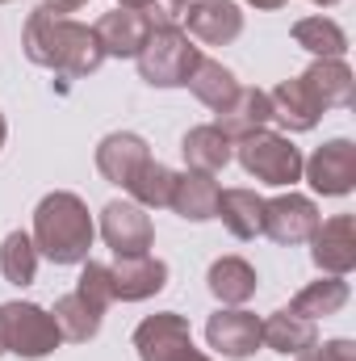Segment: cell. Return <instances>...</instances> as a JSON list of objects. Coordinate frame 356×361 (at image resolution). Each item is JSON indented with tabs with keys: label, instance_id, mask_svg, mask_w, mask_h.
Listing matches in <instances>:
<instances>
[{
	"label": "cell",
	"instance_id": "1",
	"mask_svg": "<svg viewBox=\"0 0 356 361\" xmlns=\"http://www.w3.org/2000/svg\"><path fill=\"white\" fill-rule=\"evenodd\" d=\"M25 55L38 68L63 72V76H89L105 59V51H101V42L89 25H76L68 17L51 13L46 4L34 8L25 21Z\"/></svg>",
	"mask_w": 356,
	"mask_h": 361
},
{
	"label": "cell",
	"instance_id": "2",
	"mask_svg": "<svg viewBox=\"0 0 356 361\" xmlns=\"http://www.w3.org/2000/svg\"><path fill=\"white\" fill-rule=\"evenodd\" d=\"M34 248L55 265H76L92 248L89 206L76 193H51L38 202L34 214Z\"/></svg>",
	"mask_w": 356,
	"mask_h": 361
},
{
	"label": "cell",
	"instance_id": "3",
	"mask_svg": "<svg viewBox=\"0 0 356 361\" xmlns=\"http://www.w3.org/2000/svg\"><path fill=\"white\" fill-rule=\"evenodd\" d=\"M201 63L197 47L180 34V30H151L147 47L139 51V72L147 85H160V89H177L189 85L193 68Z\"/></svg>",
	"mask_w": 356,
	"mask_h": 361
},
{
	"label": "cell",
	"instance_id": "4",
	"mask_svg": "<svg viewBox=\"0 0 356 361\" xmlns=\"http://www.w3.org/2000/svg\"><path fill=\"white\" fill-rule=\"evenodd\" d=\"M239 164L256 180H268V185H293L302 177L298 147L281 135H268V130H252V135L239 139Z\"/></svg>",
	"mask_w": 356,
	"mask_h": 361
},
{
	"label": "cell",
	"instance_id": "5",
	"mask_svg": "<svg viewBox=\"0 0 356 361\" xmlns=\"http://www.w3.org/2000/svg\"><path fill=\"white\" fill-rule=\"evenodd\" d=\"M0 324H4V349H13L21 357H46L63 341L55 315H46L34 302H4Z\"/></svg>",
	"mask_w": 356,
	"mask_h": 361
},
{
	"label": "cell",
	"instance_id": "6",
	"mask_svg": "<svg viewBox=\"0 0 356 361\" xmlns=\"http://www.w3.org/2000/svg\"><path fill=\"white\" fill-rule=\"evenodd\" d=\"M134 349H139L143 361H210L193 349L189 324L180 315H172V311L143 319L139 332H134Z\"/></svg>",
	"mask_w": 356,
	"mask_h": 361
},
{
	"label": "cell",
	"instance_id": "7",
	"mask_svg": "<svg viewBox=\"0 0 356 361\" xmlns=\"http://www.w3.org/2000/svg\"><path fill=\"white\" fill-rule=\"evenodd\" d=\"M101 235L117 257H143L151 248V219L134 202H109L101 214Z\"/></svg>",
	"mask_w": 356,
	"mask_h": 361
},
{
	"label": "cell",
	"instance_id": "8",
	"mask_svg": "<svg viewBox=\"0 0 356 361\" xmlns=\"http://www.w3.org/2000/svg\"><path fill=\"white\" fill-rule=\"evenodd\" d=\"M314 227H319V210H314L310 197L285 193V197L265 202V223H260V231L272 235L276 244H302V240L314 235Z\"/></svg>",
	"mask_w": 356,
	"mask_h": 361
},
{
	"label": "cell",
	"instance_id": "9",
	"mask_svg": "<svg viewBox=\"0 0 356 361\" xmlns=\"http://www.w3.org/2000/svg\"><path fill=\"white\" fill-rule=\"evenodd\" d=\"M302 169L310 173V185H314L319 193L340 197V193L352 189V180H356V147L348 139H331V143L319 147Z\"/></svg>",
	"mask_w": 356,
	"mask_h": 361
},
{
	"label": "cell",
	"instance_id": "10",
	"mask_svg": "<svg viewBox=\"0 0 356 361\" xmlns=\"http://www.w3.org/2000/svg\"><path fill=\"white\" fill-rule=\"evenodd\" d=\"M205 336L222 357H248L260 345V319L252 311H218L210 315Z\"/></svg>",
	"mask_w": 356,
	"mask_h": 361
},
{
	"label": "cell",
	"instance_id": "11",
	"mask_svg": "<svg viewBox=\"0 0 356 361\" xmlns=\"http://www.w3.org/2000/svg\"><path fill=\"white\" fill-rule=\"evenodd\" d=\"M310 240H314V265H319V269L344 277V273L356 265L352 214H340V219H331V223H319Z\"/></svg>",
	"mask_w": 356,
	"mask_h": 361
},
{
	"label": "cell",
	"instance_id": "12",
	"mask_svg": "<svg viewBox=\"0 0 356 361\" xmlns=\"http://www.w3.org/2000/svg\"><path fill=\"white\" fill-rule=\"evenodd\" d=\"M113 298H126V302H139V298H151L164 290L168 281V265L155 261V257H117L113 265Z\"/></svg>",
	"mask_w": 356,
	"mask_h": 361
},
{
	"label": "cell",
	"instance_id": "13",
	"mask_svg": "<svg viewBox=\"0 0 356 361\" xmlns=\"http://www.w3.org/2000/svg\"><path fill=\"white\" fill-rule=\"evenodd\" d=\"M184 21H189V34L210 47H222V42L239 38V30H243V13L231 0H197L184 13Z\"/></svg>",
	"mask_w": 356,
	"mask_h": 361
},
{
	"label": "cell",
	"instance_id": "14",
	"mask_svg": "<svg viewBox=\"0 0 356 361\" xmlns=\"http://www.w3.org/2000/svg\"><path fill=\"white\" fill-rule=\"evenodd\" d=\"M92 34H96V42H101L105 55H134L139 59V51L151 38V25L134 8H122V13H105Z\"/></svg>",
	"mask_w": 356,
	"mask_h": 361
},
{
	"label": "cell",
	"instance_id": "15",
	"mask_svg": "<svg viewBox=\"0 0 356 361\" xmlns=\"http://www.w3.org/2000/svg\"><path fill=\"white\" fill-rule=\"evenodd\" d=\"M151 156H147V143L139 139V135H109L101 147H96V169H101V177L113 180V185H130L134 173L147 164Z\"/></svg>",
	"mask_w": 356,
	"mask_h": 361
},
{
	"label": "cell",
	"instance_id": "16",
	"mask_svg": "<svg viewBox=\"0 0 356 361\" xmlns=\"http://www.w3.org/2000/svg\"><path fill=\"white\" fill-rule=\"evenodd\" d=\"M268 118H272V105H268V92L260 89H239L231 105L218 109V130L227 139H243L252 130H260Z\"/></svg>",
	"mask_w": 356,
	"mask_h": 361
},
{
	"label": "cell",
	"instance_id": "17",
	"mask_svg": "<svg viewBox=\"0 0 356 361\" xmlns=\"http://www.w3.org/2000/svg\"><path fill=\"white\" fill-rule=\"evenodd\" d=\"M298 80H302V89L310 92V101L319 109H331V105H348L352 101V72L340 59H323V63H314Z\"/></svg>",
	"mask_w": 356,
	"mask_h": 361
},
{
	"label": "cell",
	"instance_id": "18",
	"mask_svg": "<svg viewBox=\"0 0 356 361\" xmlns=\"http://www.w3.org/2000/svg\"><path fill=\"white\" fill-rule=\"evenodd\" d=\"M218 185L205 177V173H189V177H177V189H172V210H177L180 219H193V223H205V219H214V210H218Z\"/></svg>",
	"mask_w": 356,
	"mask_h": 361
},
{
	"label": "cell",
	"instance_id": "19",
	"mask_svg": "<svg viewBox=\"0 0 356 361\" xmlns=\"http://www.w3.org/2000/svg\"><path fill=\"white\" fill-rule=\"evenodd\" d=\"M214 214H222V223L239 240H252V235H260V223H265V197H256L252 189H222Z\"/></svg>",
	"mask_w": 356,
	"mask_h": 361
},
{
	"label": "cell",
	"instance_id": "20",
	"mask_svg": "<svg viewBox=\"0 0 356 361\" xmlns=\"http://www.w3.org/2000/svg\"><path fill=\"white\" fill-rule=\"evenodd\" d=\"M184 160H189V169L193 173H205V177H214L227 160H231V139L218 130V126H197V130H189L184 135Z\"/></svg>",
	"mask_w": 356,
	"mask_h": 361
},
{
	"label": "cell",
	"instance_id": "21",
	"mask_svg": "<svg viewBox=\"0 0 356 361\" xmlns=\"http://www.w3.org/2000/svg\"><path fill=\"white\" fill-rule=\"evenodd\" d=\"M260 341L272 345L276 353H306V349H314V324L285 307L260 324Z\"/></svg>",
	"mask_w": 356,
	"mask_h": 361
},
{
	"label": "cell",
	"instance_id": "22",
	"mask_svg": "<svg viewBox=\"0 0 356 361\" xmlns=\"http://www.w3.org/2000/svg\"><path fill=\"white\" fill-rule=\"evenodd\" d=\"M268 105H272V118L289 130H310L319 122V105L310 101V92L302 89V80H285L281 89L268 92Z\"/></svg>",
	"mask_w": 356,
	"mask_h": 361
},
{
	"label": "cell",
	"instance_id": "23",
	"mask_svg": "<svg viewBox=\"0 0 356 361\" xmlns=\"http://www.w3.org/2000/svg\"><path fill=\"white\" fill-rule=\"evenodd\" d=\"M210 290L222 302H248L256 294V269L239 257H222L210 265Z\"/></svg>",
	"mask_w": 356,
	"mask_h": 361
},
{
	"label": "cell",
	"instance_id": "24",
	"mask_svg": "<svg viewBox=\"0 0 356 361\" xmlns=\"http://www.w3.org/2000/svg\"><path fill=\"white\" fill-rule=\"evenodd\" d=\"M55 324H59V336H63V341H76V345H80V341H92L96 328H101V307H92L89 298L76 290V294L59 298Z\"/></svg>",
	"mask_w": 356,
	"mask_h": 361
},
{
	"label": "cell",
	"instance_id": "25",
	"mask_svg": "<svg viewBox=\"0 0 356 361\" xmlns=\"http://www.w3.org/2000/svg\"><path fill=\"white\" fill-rule=\"evenodd\" d=\"M189 89L197 92V101H205L210 109H222V105H231L235 101V76H231V68H222V63H214V59H201L197 68H193V76H189Z\"/></svg>",
	"mask_w": 356,
	"mask_h": 361
},
{
	"label": "cell",
	"instance_id": "26",
	"mask_svg": "<svg viewBox=\"0 0 356 361\" xmlns=\"http://www.w3.org/2000/svg\"><path fill=\"white\" fill-rule=\"evenodd\" d=\"M344 302H348V281L327 277V281L306 286V290L289 302V311H293V315H302V319H319V315H336Z\"/></svg>",
	"mask_w": 356,
	"mask_h": 361
},
{
	"label": "cell",
	"instance_id": "27",
	"mask_svg": "<svg viewBox=\"0 0 356 361\" xmlns=\"http://www.w3.org/2000/svg\"><path fill=\"white\" fill-rule=\"evenodd\" d=\"M293 38H298V47H306V51H314V55H323V59H340V55L348 51L344 30H340L336 21H327V17H306V21H298V25H293Z\"/></svg>",
	"mask_w": 356,
	"mask_h": 361
},
{
	"label": "cell",
	"instance_id": "28",
	"mask_svg": "<svg viewBox=\"0 0 356 361\" xmlns=\"http://www.w3.org/2000/svg\"><path fill=\"white\" fill-rule=\"evenodd\" d=\"M126 189L134 193L139 206H168L172 202V189H177V173L164 169V164H155V160H147Z\"/></svg>",
	"mask_w": 356,
	"mask_h": 361
},
{
	"label": "cell",
	"instance_id": "29",
	"mask_svg": "<svg viewBox=\"0 0 356 361\" xmlns=\"http://www.w3.org/2000/svg\"><path fill=\"white\" fill-rule=\"evenodd\" d=\"M0 269H4V277H8L13 286H30V281H34V273H38V248H34V240H30L25 231H13V235L4 240V248H0Z\"/></svg>",
	"mask_w": 356,
	"mask_h": 361
},
{
	"label": "cell",
	"instance_id": "30",
	"mask_svg": "<svg viewBox=\"0 0 356 361\" xmlns=\"http://www.w3.org/2000/svg\"><path fill=\"white\" fill-rule=\"evenodd\" d=\"M76 290L89 298L92 307H101V311H105V307L113 302V273L105 269V265H92V261H89L84 273H80V286H76Z\"/></svg>",
	"mask_w": 356,
	"mask_h": 361
},
{
	"label": "cell",
	"instance_id": "31",
	"mask_svg": "<svg viewBox=\"0 0 356 361\" xmlns=\"http://www.w3.org/2000/svg\"><path fill=\"white\" fill-rule=\"evenodd\" d=\"M298 361H356V345L352 341H331V345H323V349L298 353Z\"/></svg>",
	"mask_w": 356,
	"mask_h": 361
},
{
	"label": "cell",
	"instance_id": "32",
	"mask_svg": "<svg viewBox=\"0 0 356 361\" xmlns=\"http://www.w3.org/2000/svg\"><path fill=\"white\" fill-rule=\"evenodd\" d=\"M80 4H84V0H46V8H51V13H76Z\"/></svg>",
	"mask_w": 356,
	"mask_h": 361
},
{
	"label": "cell",
	"instance_id": "33",
	"mask_svg": "<svg viewBox=\"0 0 356 361\" xmlns=\"http://www.w3.org/2000/svg\"><path fill=\"white\" fill-rule=\"evenodd\" d=\"M252 4H256V8H281L285 0H252Z\"/></svg>",
	"mask_w": 356,
	"mask_h": 361
},
{
	"label": "cell",
	"instance_id": "34",
	"mask_svg": "<svg viewBox=\"0 0 356 361\" xmlns=\"http://www.w3.org/2000/svg\"><path fill=\"white\" fill-rule=\"evenodd\" d=\"M134 4H139V0H122V8H134Z\"/></svg>",
	"mask_w": 356,
	"mask_h": 361
},
{
	"label": "cell",
	"instance_id": "35",
	"mask_svg": "<svg viewBox=\"0 0 356 361\" xmlns=\"http://www.w3.org/2000/svg\"><path fill=\"white\" fill-rule=\"evenodd\" d=\"M0 353H4V324H0Z\"/></svg>",
	"mask_w": 356,
	"mask_h": 361
},
{
	"label": "cell",
	"instance_id": "36",
	"mask_svg": "<svg viewBox=\"0 0 356 361\" xmlns=\"http://www.w3.org/2000/svg\"><path fill=\"white\" fill-rule=\"evenodd\" d=\"M0 143H4V118H0Z\"/></svg>",
	"mask_w": 356,
	"mask_h": 361
},
{
	"label": "cell",
	"instance_id": "37",
	"mask_svg": "<svg viewBox=\"0 0 356 361\" xmlns=\"http://www.w3.org/2000/svg\"><path fill=\"white\" fill-rule=\"evenodd\" d=\"M314 4H336V0H314Z\"/></svg>",
	"mask_w": 356,
	"mask_h": 361
}]
</instances>
